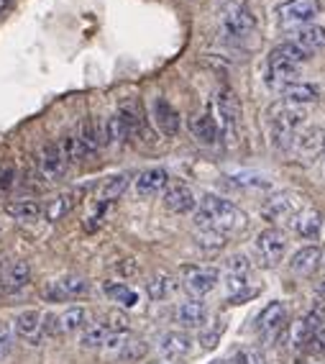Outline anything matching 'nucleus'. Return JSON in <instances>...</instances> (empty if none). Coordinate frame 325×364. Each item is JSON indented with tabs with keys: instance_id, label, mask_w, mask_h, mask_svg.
Returning <instances> with one entry per match:
<instances>
[{
	"instance_id": "nucleus-3",
	"label": "nucleus",
	"mask_w": 325,
	"mask_h": 364,
	"mask_svg": "<svg viewBox=\"0 0 325 364\" xmlns=\"http://www.w3.org/2000/svg\"><path fill=\"white\" fill-rule=\"evenodd\" d=\"M215 124H218V131L221 136H226L228 141H236L238 139V124H241V105L236 92L231 87H221L218 95H215Z\"/></svg>"
},
{
	"instance_id": "nucleus-16",
	"label": "nucleus",
	"mask_w": 325,
	"mask_h": 364,
	"mask_svg": "<svg viewBox=\"0 0 325 364\" xmlns=\"http://www.w3.org/2000/svg\"><path fill=\"white\" fill-rule=\"evenodd\" d=\"M164 205H167L172 213L184 215L197 208V198L189 185H184V182H172L170 188H164Z\"/></svg>"
},
{
	"instance_id": "nucleus-1",
	"label": "nucleus",
	"mask_w": 325,
	"mask_h": 364,
	"mask_svg": "<svg viewBox=\"0 0 325 364\" xmlns=\"http://www.w3.org/2000/svg\"><path fill=\"white\" fill-rule=\"evenodd\" d=\"M195 226L215 228L221 234H236V231L246 226V215H243L241 208H236L231 200L208 193V196H202L200 208H195Z\"/></svg>"
},
{
	"instance_id": "nucleus-23",
	"label": "nucleus",
	"mask_w": 325,
	"mask_h": 364,
	"mask_svg": "<svg viewBox=\"0 0 325 364\" xmlns=\"http://www.w3.org/2000/svg\"><path fill=\"white\" fill-rule=\"evenodd\" d=\"M297 77H299V65L269 57V85H272V87L285 90L287 85L297 82Z\"/></svg>"
},
{
	"instance_id": "nucleus-37",
	"label": "nucleus",
	"mask_w": 325,
	"mask_h": 364,
	"mask_svg": "<svg viewBox=\"0 0 325 364\" xmlns=\"http://www.w3.org/2000/svg\"><path fill=\"white\" fill-rule=\"evenodd\" d=\"M195 241L200 244L202 249H223L226 247V234H221V231H215V228H200L195 234Z\"/></svg>"
},
{
	"instance_id": "nucleus-40",
	"label": "nucleus",
	"mask_w": 325,
	"mask_h": 364,
	"mask_svg": "<svg viewBox=\"0 0 325 364\" xmlns=\"http://www.w3.org/2000/svg\"><path fill=\"white\" fill-rule=\"evenodd\" d=\"M299 351H305V357H320V354H325V328L312 333V336L307 338V344Z\"/></svg>"
},
{
	"instance_id": "nucleus-35",
	"label": "nucleus",
	"mask_w": 325,
	"mask_h": 364,
	"mask_svg": "<svg viewBox=\"0 0 325 364\" xmlns=\"http://www.w3.org/2000/svg\"><path fill=\"white\" fill-rule=\"evenodd\" d=\"M131 177L128 175H113L105 180V185L100 188V203H113L123 196L126 188H128Z\"/></svg>"
},
{
	"instance_id": "nucleus-29",
	"label": "nucleus",
	"mask_w": 325,
	"mask_h": 364,
	"mask_svg": "<svg viewBox=\"0 0 325 364\" xmlns=\"http://www.w3.org/2000/svg\"><path fill=\"white\" fill-rule=\"evenodd\" d=\"M128 139V131H126V124L121 121L118 113L108 116L100 126V144H118Z\"/></svg>"
},
{
	"instance_id": "nucleus-28",
	"label": "nucleus",
	"mask_w": 325,
	"mask_h": 364,
	"mask_svg": "<svg viewBox=\"0 0 325 364\" xmlns=\"http://www.w3.org/2000/svg\"><path fill=\"white\" fill-rule=\"evenodd\" d=\"M57 318H59V333H75L87 326V308L72 306L62 316H57Z\"/></svg>"
},
{
	"instance_id": "nucleus-41",
	"label": "nucleus",
	"mask_w": 325,
	"mask_h": 364,
	"mask_svg": "<svg viewBox=\"0 0 325 364\" xmlns=\"http://www.w3.org/2000/svg\"><path fill=\"white\" fill-rule=\"evenodd\" d=\"M103 323L108 326V331L111 333H126L128 331V316L126 313H121V311H113V313H108L103 318Z\"/></svg>"
},
{
	"instance_id": "nucleus-34",
	"label": "nucleus",
	"mask_w": 325,
	"mask_h": 364,
	"mask_svg": "<svg viewBox=\"0 0 325 364\" xmlns=\"http://www.w3.org/2000/svg\"><path fill=\"white\" fill-rule=\"evenodd\" d=\"M108 336H111L108 326H105L103 321H98V323L85 326V331H82V338H79V344L85 346V349H100V346H105Z\"/></svg>"
},
{
	"instance_id": "nucleus-4",
	"label": "nucleus",
	"mask_w": 325,
	"mask_h": 364,
	"mask_svg": "<svg viewBox=\"0 0 325 364\" xmlns=\"http://www.w3.org/2000/svg\"><path fill=\"white\" fill-rule=\"evenodd\" d=\"M221 26H223V33L231 36V39H246V36L254 33L256 18H254V14L248 11L246 3H241V0H231V3L223 6Z\"/></svg>"
},
{
	"instance_id": "nucleus-7",
	"label": "nucleus",
	"mask_w": 325,
	"mask_h": 364,
	"mask_svg": "<svg viewBox=\"0 0 325 364\" xmlns=\"http://www.w3.org/2000/svg\"><path fill=\"white\" fill-rule=\"evenodd\" d=\"M323 146H325V131L320 129V126L302 124L292 139V149L297 151L305 162H315V159L323 154Z\"/></svg>"
},
{
	"instance_id": "nucleus-8",
	"label": "nucleus",
	"mask_w": 325,
	"mask_h": 364,
	"mask_svg": "<svg viewBox=\"0 0 325 364\" xmlns=\"http://www.w3.org/2000/svg\"><path fill=\"white\" fill-rule=\"evenodd\" d=\"M320 16V0H287L280 6L282 23H294V26H307L312 18Z\"/></svg>"
},
{
	"instance_id": "nucleus-12",
	"label": "nucleus",
	"mask_w": 325,
	"mask_h": 364,
	"mask_svg": "<svg viewBox=\"0 0 325 364\" xmlns=\"http://www.w3.org/2000/svg\"><path fill=\"white\" fill-rule=\"evenodd\" d=\"M285 321H287V306L282 300H272V303L254 318V331L259 333L264 341H269V338L285 326Z\"/></svg>"
},
{
	"instance_id": "nucleus-11",
	"label": "nucleus",
	"mask_w": 325,
	"mask_h": 364,
	"mask_svg": "<svg viewBox=\"0 0 325 364\" xmlns=\"http://www.w3.org/2000/svg\"><path fill=\"white\" fill-rule=\"evenodd\" d=\"M31 282V267L23 259H11L0 264V290L3 293H18Z\"/></svg>"
},
{
	"instance_id": "nucleus-6",
	"label": "nucleus",
	"mask_w": 325,
	"mask_h": 364,
	"mask_svg": "<svg viewBox=\"0 0 325 364\" xmlns=\"http://www.w3.org/2000/svg\"><path fill=\"white\" fill-rule=\"evenodd\" d=\"M256 259L261 267H277L282 264L287 254V236L282 234L280 228H267L256 236Z\"/></svg>"
},
{
	"instance_id": "nucleus-44",
	"label": "nucleus",
	"mask_w": 325,
	"mask_h": 364,
	"mask_svg": "<svg viewBox=\"0 0 325 364\" xmlns=\"http://www.w3.org/2000/svg\"><path fill=\"white\" fill-rule=\"evenodd\" d=\"M16 185V167L13 164H3L0 167V190L6 193V190H11Z\"/></svg>"
},
{
	"instance_id": "nucleus-36",
	"label": "nucleus",
	"mask_w": 325,
	"mask_h": 364,
	"mask_svg": "<svg viewBox=\"0 0 325 364\" xmlns=\"http://www.w3.org/2000/svg\"><path fill=\"white\" fill-rule=\"evenodd\" d=\"M269 57H272V59H285V62H292V65L302 67V62L307 59V54L302 52V49H299L297 44H292V41H285V44L274 46Z\"/></svg>"
},
{
	"instance_id": "nucleus-21",
	"label": "nucleus",
	"mask_w": 325,
	"mask_h": 364,
	"mask_svg": "<svg viewBox=\"0 0 325 364\" xmlns=\"http://www.w3.org/2000/svg\"><path fill=\"white\" fill-rule=\"evenodd\" d=\"M292 44H297L302 52L310 57V54H318L325 49V28L315 26V23H307V26H299L294 31Z\"/></svg>"
},
{
	"instance_id": "nucleus-45",
	"label": "nucleus",
	"mask_w": 325,
	"mask_h": 364,
	"mask_svg": "<svg viewBox=\"0 0 325 364\" xmlns=\"http://www.w3.org/2000/svg\"><path fill=\"white\" fill-rule=\"evenodd\" d=\"M233 364H264V357L256 349H241L236 354Z\"/></svg>"
},
{
	"instance_id": "nucleus-26",
	"label": "nucleus",
	"mask_w": 325,
	"mask_h": 364,
	"mask_svg": "<svg viewBox=\"0 0 325 364\" xmlns=\"http://www.w3.org/2000/svg\"><path fill=\"white\" fill-rule=\"evenodd\" d=\"M282 95H285V103H292V105H299V108H305V105L315 103L320 95V90L315 87V85H307V82H292L287 85L285 90H282Z\"/></svg>"
},
{
	"instance_id": "nucleus-10",
	"label": "nucleus",
	"mask_w": 325,
	"mask_h": 364,
	"mask_svg": "<svg viewBox=\"0 0 325 364\" xmlns=\"http://www.w3.org/2000/svg\"><path fill=\"white\" fill-rule=\"evenodd\" d=\"M221 282V272L215 267H184V287L195 298L213 293Z\"/></svg>"
},
{
	"instance_id": "nucleus-13",
	"label": "nucleus",
	"mask_w": 325,
	"mask_h": 364,
	"mask_svg": "<svg viewBox=\"0 0 325 364\" xmlns=\"http://www.w3.org/2000/svg\"><path fill=\"white\" fill-rule=\"evenodd\" d=\"M118 116H121V121L126 124V131H128V139L154 141V139H151L149 124H146V118H143L141 105H138L136 100H126V103H121V108H118Z\"/></svg>"
},
{
	"instance_id": "nucleus-25",
	"label": "nucleus",
	"mask_w": 325,
	"mask_h": 364,
	"mask_svg": "<svg viewBox=\"0 0 325 364\" xmlns=\"http://www.w3.org/2000/svg\"><path fill=\"white\" fill-rule=\"evenodd\" d=\"M189 131H192V136L200 144H205V146H213V144L218 141V136H221L218 124H215V118L210 116V113H200V116L192 118V121H189Z\"/></svg>"
},
{
	"instance_id": "nucleus-46",
	"label": "nucleus",
	"mask_w": 325,
	"mask_h": 364,
	"mask_svg": "<svg viewBox=\"0 0 325 364\" xmlns=\"http://www.w3.org/2000/svg\"><path fill=\"white\" fill-rule=\"evenodd\" d=\"M318 290H320V295H325V274H323V280H320V285H318Z\"/></svg>"
},
{
	"instance_id": "nucleus-17",
	"label": "nucleus",
	"mask_w": 325,
	"mask_h": 364,
	"mask_svg": "<svg viewBox=\"0 0 325 364\" xmlns=\"http://www.w3.org/2000/svg\"><path fill=\"white\" fill-rule=\"evenodd\" d=\"M320 262H323V249L310 244V247H302L292 254L290 269H292L297 277H310L312 272H318Z\"/></svg>"
},
{
	"instance_id": "nucleus-9",
	"label": "nucleus",
	"mask_w": 325,
	"mask_h": 364,
	"mask_svg": "<svg viewBox=\"0 0 325 364\" xmlns=\"http://www.w3.org/2000/svg\"><path fill=\"white\" fill-rule=\"evenodd\" d=\"M87 293H90V282L85 277H77V274H65L59 280H52L44 290L46 300H75Z\"/></svg>"
},
{
	"instance_id": "nucleus-30",
	"label": "nucleus",
	"mask_w": 325,
	"mask_h": 364,
	"mask_svg": "<svg viewBox=\"0 0 325 364\" xmlns=\"http://www.w3.org/2000/svg\"><path fill=\"white\" fill-rule=\"evenodd\" d=\"M75 136L82 141V146H85L90 154H95L98 151V146H103L100 144V126L92 121V118H82V124L77 126V134Z\"/></svg>"
},
{
	"instance_id": "nucleus-47",
	"label": "nucleus",
	"mask_w": 325,
	"mask_h": 364,
	"mask_svg": "<svg viewBox=\"0 0 325 364\" xmlns=\"http://www.w3.org/2000/svg\"><path fill=\"white\" fill-rule=\"evenodd\" d=\"M210 364H228V362H223V359H215V362H210Z\"/></svg>"
},
{
	"instance_id": "nucleus-27",
	"label": "nucleus",
	"mask_w": 325,
	"mask_h": 364,
	"mask_svg": "<svg viewBox=\"0 0 325 364\" xmlns=\"http://www.w3.org/2000/svg\"><path fill=\"white\" fill-rule=\"evenodd\" d=\"M320 228H323V215L318 210H305L294 215V234L302 239H318Z\"/></svg>"
},
{
	"instance_id": "nucleus-5",
	"label": "nucleus",
	"mask_w": 325,
	"mask_h": 364,
	"mask_svg": "<svg viewBox=\"0 0 325 364\" xmlns=\"http://www.w3.org/2000/svg\"><path fill=\"white\" fill-rule=\"evenodd\" d=\"M320 328H325V300L312 303L310 311H307L302 318L294 321L287 341H290V346H294V349H302V346L307 344V338L315 331H320Z\"/></svg>"
},
{
	"instance_id": "nucleus-42",
	"label": "nucleus",
	"mask_w": 325,
	"mask_h": 364,
	"mask_svg": "<svg viewBox=\"0 0 325 364\" xmlns=\"http://www.w3.org/2000/svg\"><path fill=\"white\" fill-rule=\"evenodd\" d=\"M231 180H233L236 185H243V188H267L269 185V180L254 175V172H238V175H231Z\"/></svg>"
},
{
	"instance_id": "nucleus-38",
	"label": "nucleus",
	"mask_w": 325,
	"mask_h": 364,
	"mask_svg": "<svg viewBox=\"0 0 325 364\" xmlns=\"http://www.w3.org/2000/svg\"><path fill=\"white\" fill-rule=\"evenodd\" d=\"M72 205H75V198H72V196H59L57 200H52L49 205H46L44 213H46V218H49V221H59V218H65V215L70 213Z\"/></svg>"
},
{
	"instance_id": "nucleus-48",
	"label": "nucleus",
	"mask_w": 325,
	"mask_h": 364,
	"mask_svg": "<svg viewBox=\"0 0 325 364\" xmlns=\"http://www.w3.org/2000/svg\"><path fill=\"white\" fill-rule=\"evenodd\" d=\"M0 8H6V0H0Z\"/></svg>"
},
{
	"instance_id": "nucleus-14",
	"label": "nucleus",
	"mask_w": 325,
	"mask_h": 364,
	"mask_svg": "<svg viewBox=\"0 0 325 364\" xmlns=\"http://www.w3.org/2000/svg\"><path fill=\"white\" fill-rule=\"evenodd\" d=\"M299 210V200L292 193H277V196L269 198L264 205H261V218L269 223L282 221V218H292Z\"/></svg>"
},
{
	"instance_id": "nucleus-39",
	"label": "nucleus",
	"mask_w": 325,
	"mask_h": 364,
	"mask_svg": "<svg viewBox=\"0 0 325 364\" xmlns=\"http://www.w3.org/2000/svg\"><path fill=\"white\" fill-rule=\"evenodd\" d=\"M223 331H226V323H223V318L215 321L213 328H205V331L200 333V346H202V349H215V346H218V341H221Z\"/></svg>"
},
{
	"instance_id": "nucleus-15",
	"label": "nucleus",
	"mask_w": 325,
	"mask_h": 364,
	"mask_svg": "<svg viewBox=\"0 0 325 364\" xmlns=\"http://www.w3.org/2000/svg\"><path fill=\"white\" fill-rule=\"evenodd\" d=\"M159 354L167 362H184L192 354V338L182 331H167L159 338Z\"/></svg>"
},
{
	"instance_id": "nucleus-49",
	"label": "nucleus",
	"mask_w": 325,
	"mask_h": 364,
	"mask_svg": "<svg viewBox=\"0 0 325 364\" xmlns=\"http://www.w3.org/2000/svg\"><path fill=\"white\" fill-rule=\"evenodd\" d=\"M323 159H325V146H323Z\"/></svg>"
},
{
	"instance_id": "nucleus-22",
	"label": "nucleus",
	"mask_w": 325,
	"mask_h": 364,
	"mask_svg": "<svg viewBox=\"0 0 325 364\" xmlns=\"http://www.w3.org/2000/svg\"><path fill=\"white\" fill-rule=\"evenodd\" d=\"M167 182H170V175H167V169L162 167H154V169H146L141 175L136 177V193L141 198H151V196H159L164 188H167Z\"/></svg>"
},
{
	"instance_id": "nucleus-2",
	"label": "nucleus",
	"mask_w": 325,
	"mask_h": 364,
	"mask_svg": "<svg viewBox=\"0 0 325 364\" xmlns=\"http://www.w3.org/2000/svg\"><path fill=\"white\" fill-rule=\"evenodd\" d=\"M305 118H307V111L299 108V105L285 103V100L274 103L272 108H269V144H272L280 154L292 151V139L299 126L305 124Z\"/></svg>"
},
{
	"instance_id": "nucleus-32",
	"label": "nucleus",
	"mask_w": 325,
	"mask_h": 364,
	"mask_svg": "<svg viewBox=\"0 0 325 364\" xmlns=\"http://www.w3.org/2000/svg\"><path fill=\"white\" fill-rule=\"evenodd\" d=\"M103 290L108 298L116 300L118 306H123V308H133L138 303V293L131 290L128 285H123V282H105Z\"/></svg>"
},
{
	"instance_id": "nucleus-33",
	"label": "nucleus",
	"mask_w": 325,
	"mask_h": 364,
	"mask_svg": "<svg viewBox=\"0 0 325 364\" xmlns=\"http://www.w3.org/2000/svg\"><path fill=\"white\" fill-rule=\"evenodd\" d=\"M146 293H149V298L156 300V303H159V300H167L172 293H175V280L164 272L154 274V277L146 282Z\"/></svg>"
},
{
	"instance_id": "nucleus-43",
	"label": "nucleus",
	"mask_w": 325,
	"mask_h": 364,
	"mask_svg": "<svg viewBox=\"0 0 325 364\" xmlns=\"http://www.w3.org/2000/svg\"><path fill=\"white\" fill-rule=\"evenodd\" d=\"M13 354V333L8 326H0V364Z\"/></svg>"
},
{
	"instance_id": "nucleus-24",
	"label": "nucleus",
	"mask_w": 325,
	"mask_h": 364,
	"mask_svg": "<svg viewBox=\"0 0 325 364\" xmlns=\"http://www.w3.org/2000/svg\"><path fill=\"white\" fill-rule=\"evenodd\" d=\"M177 321L184 328H202L208 323V306L202 300H184L182 306L177 308Z\"/></svg>"
},
{
	"instance_id": "nucleus-20",
	"label": "nucleus",
	"mask_w": 325,
	"mask_h": 364,
	"mask_svg": "<svg viewBox=\"0 0 325 364\" xmlns=\"http://www.w3.org/2000/svg\"><path fill=\"white\" fill-rule=\"evenodd\" d=\"M13 331L21 338H26L28 344H39L41 336V313L36 308H28V311H21L13 318Z\"/></svg>"
},
{
	"instance_id": "nucleus-19",
	"label": "nucleus",
	"mask_w": 325,
	"mask_h": 364,
	"mask_svg": "<svg viewBox=\"0 0 325 364\" xmlns=\"http://www.w3.org/2000/svg\"><path fill=\"white\" fill-rule=\"evenodd\" d=\"M154 121H156V126H159V131L167 134V136H177V134H180V124H182V121H180L177 108L167 98L154 100Z\"/></svg>"
},
{
	"instance_id": "nucleus-31",
	"label": "nucleus",
	"mask_w": 325,
	"mask_h": 364,
	"mask_svg": "<svg viewBox=\"0 0 325 364\" xmlns=\"http://www.w3.org/2000/svg\"><path fill=\"white\" fill-rule=\"evenodd\" d=\"M6 213L18 218V221H36L41 213H44V205L36 200H18V203H8Z\"/></svg>"
},
{
	"instance_id": "nucleus-18",
	"label": "nucleus",
	"mask_w": 325,
	"mask_h": 364,
	"mask_svg": "<svg viewBox=\"0 0 325 364\" xmlns=\"http://www.w3.org/2000/svg\"><path fill=\"white\" fill-rule=\"evenodd\" d=\"M39 167H41V175L49 177V180H59V177L65 175L67 169V159L59 149V144H44V149L39 154Z\"/></svg>"
}]
</instances>
